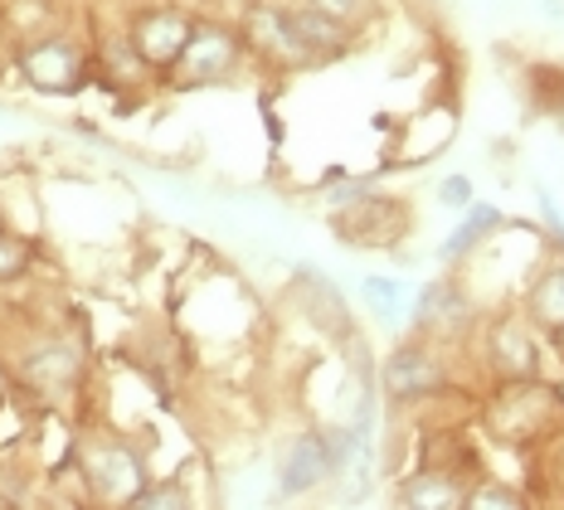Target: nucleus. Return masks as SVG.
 <instances>
[{"label":"nucleus","instance_id":"f257e3e1","mask_svg":"<svg viewBox=\"0 0 564 510\" xmlns=\"http://www.w3.org/2000/svg\"><path fill=\"white\" fill-rule=\"evenodd\" d=\"M191 34H195V25L181 15V10H147V15L137 20L132 50L147 58V64H181Z\"/></svg>","mask_w":564,"mask_h":510},{"label":"nucleus","instance_id":"f03ea898","mask_svg":"<svg viewBox=\"0 0 564 510\" xmlns=\"http://www.w3.org/2000/svg\"><path fill=\"white\" fill-rule=\"evenodd\" d=\"M25 74L34 88H44V93H74L78 83H84V58H78V50H68V44H34V50L25 54Z\"/></svg>","mask_w":564,"mask_h":510},{"label":"nucleus","instance_id":"7ed1b4c3","mask_svg":"<svg viewBox=\"0 0 564 510\" xmlns=\"http://www.w3.org/2000/svg\"><path fill=\"white\" fill-rule=\"evenodd\" d=\"M336 447L332 437H297V443L288 447V457H282V486L288 491H307L326 477V471H336Z\"/></svg>","mask_w":564,"mask_h":510},{"label":"nucleus","instance_id":"20e7f679","mask_svg":"<svg viewBox=\"0 0 564 510\" xmlns=\"http://www.w3.org/2000/svg\"><path fill=\"white\" fill-rule=\"evenodd\" d=\"M181 64H185V74L199 78V83L219 78L234 64V40L225 30H195L191 44H185V54H181Z\"/></svg>","mask_w":564,"mask_h":510},{"label":"nucleus","instance_id":"39448f33","mask_svg":"<svg viewBox=\"0 0 564 510\" xmlns=\"http://www.w3.org/2000/svg\"><path fill=\"white\" fill-rule=\"evenodd\" d=\"M93 481H98L108 496H122V501H132L137 481H141V467H137V457L127 453V447H108V453L93 457Z\"/></svg>","mask_w":564,"mask_h":510},{"label":"nucleus","instance_id":"423d86ee","mask_svg":"<svg viewBox=\"0 0 564 510\" xmlns=\"http://www.w3.org/2000/svg\"><path fill=\"white\" fill-rule=\"evenodd\" d=\"M384 379H390V394H423V389L438 384V370H433L429 355L399 350L390 360V375H384Z\"/></svg>","mask_w":564,"mask_h":510},{"label":"nucleus","instance_id":"0eeeda50","mask_svg":"<svg viewBox=\"0 0 564 510\" xmlns=\"http://www.w3.org/2000/svg\"><path fill=\"white\" fill-rule=\"evenodd\" d=\"M497 219H501V215H497V209H491V205H477V209H473V219H467L463 229H457L453 239H448V248H443V258H463L467 248H473V243L481 239V234H487V229H497Z\"/></svg>","mask_w":564,"mask_h":510},{"label":"nucleus","instance_id":"6e6552de","mask_svg":"<svg viewBox=\"0 0 564 510\" xmlns=\"http://www.w3.org/2000/svg\"><path fill=\"white\" fill-rule=\"evenodd\" d=\"M535 316L545 326H555V330L564 326V268L550 272V278L535 287Z\"/></svg>","mask_w":564,"mask_h":510},{"label":"nucleus","instance_id":"1a4fd4ad","mask_svg":"<svg viewBox=\"0 0 564 510\" xmlns=\"http://www.w3.org/2000/svg\"><path fill=\"white\" fill-rule=\"evenodd\" d=\"M366 302L384 316V322H394V316L404 312V287L390 278H366Z\"/></svg>","mask_w":564,"mask_h":510},{"label":"nucleus","instance_id":"9d476101","mask_svg":"<svg viewBox=\"0 0 564 510\" xmlns=\"http://www.w3.org/2000/svg\"><path fill=\"white\" fill-rule=\"evenodd\" d=\"M34 379H40V384H68V379H74V355L68 350H50V355H34Z\"/></svg>","mask_w":564,"mask_h":510},{"label":"nucleus","instance_id":"9b49d317","mask_svg":"<svg viewBox=\"0 0 564 510\" xmlns=\"http://www.w3.org/2000/svg\"><path fill=\"white\" fill-rule=\"evenodd\" d=\"M316 10H326V15H336V20H356L370 10V0H316Z\"/></svg>","mask_w":564,"mask_h":510},{"label":"nucleus","instance_id":"f8f14e48","mask_svg":"<svg viewBox=\"0 0 564 510\" xmlns=\"http://www.w3.org/2000/svg\"><path fill=\"white\" fill-rule=\"evenodd\" d=\"M20 263H25V248H20L15 239H6V234H0V278H6V272H15Z\"/></svg>","mask_w":564,"mask_h":510},{"label":"nucleus","instance_id":"ddd939ff","mask_svg":"<svg viewBox=\"0 0 564 510\" xmlns=\"http://www.w3.org/2000/svg\"><path fill=\"white\" fill-rule=\"evenodd\" d=\"M132 501L137 506H185V496L181 491H137Z\"/></svg>","mask_w":564,"mask_h":510},{"label":"nucleus","instance_id":"4468645a","mask_svg":"<svg viewBox=\"0 0 564 510\" xmlns=\"http://www.w3.org/2000/svg\"><path fill=\"white\" fill-rule=\"evenodd\" d=\"M473 506H521V501L507 491H481V496H473Z\"/></svg>","mask_w":564,"mask_h":510},{"label":"nucleus","instance_id":"2eb2a0df","mask_svg":"<svg viewBox=\"0 0 564 510\" xmlns=\"http://www.w3.org/2000/svg\"><path fill=\"white\" fill-rule=\"evenodd\" d=\"M443 199H448V205H463V199H467V185H463V181H448V185H443Z\"/></svg>","mask_w":564,"mask_h":510},{"label":"nucleus","instance_id":"dca6fc26","mask_svg":"<svg viewBox=\"0 0 564 510\" xmlns=\"http://www.w3.org/2000/svg\"><path fill=\"white\" fill-rule=\"evenodd\" d=\"M560 350H564V326H560Z\"/></svg>","mask_w":564,"mask_h":510}]
</instances>
